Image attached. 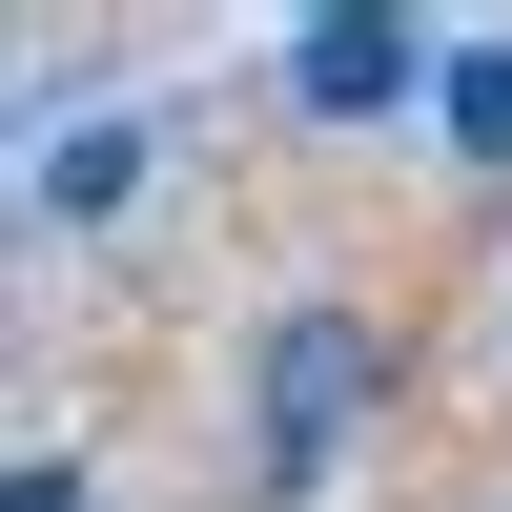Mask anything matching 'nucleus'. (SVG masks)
<instances>
[{"label":"nucleus","mask_w":512,"mask_h":512,"mask_svg":"<svg viewBox=\"0 0 512 512\" xmlns=\"http://www.w3.org/2000/svg\"><path fill=\"white\" fill-rule=\"evenodd\" d=\"M390 431V308H267V349H246V492H328L349 451Z\"/></svg>","instance_id":"1"},{"label":"nucleus","mask_w":512,"mask_h":512,"mask_svg":"<svg viewBox=\"0 0 512 512\" xmlns=\"http://www.w3.org/2000/svg\"><path fill=\"white\" fill-rule=\"evenodd\" d=\"M451 62V21H410V0H308L287 21V123H328V144H369V123H410Z\"/></svg>","instance_id":"2"},{"label":"nucleus","mask_w":512,"mask_h":512,"mask_svg":"<svg viewBox=\"0 0 512 512\" xmlns=\"http://www.w3.org/2000/svg\"><path fill=\"white\" fill-rule=\"evenodd\" d=\"M144 185H164V123H144V103H103L82 144H41V205H21V226H62V246H82V226H123Z\"/></svg>","instance_id":"3"},{"label":"nucleus","mask_w":512,"mask_h":512,"mask_svg":"<svg viewBox=\"0 0 512 512\" xmlns=\"http://www.w3.org/2000/svg\"><path fill=\"white\" fill-rule=\"evenodd\" d=\"M431 123L472 164H512V41H451V62H431Z\"/></svg>","instance_id":"4"},{"label":"nucleus","mask_w":512,"mask_h":512,"mask_svg":"<svg viewBox=\"0 0 512 512\" xmlns=\"http://www.w3.org/2000/svg\"><path fill=\"white\" fill-rule=\"evenodd\" d=\"M0 512H103V472H82V451H21V472H0Z\"/></svg>","instance_id":"5"},{"label":"nucleus","mask_w":512,"mask_h":512,"mask_svg":"<svg viewBox=\"0 0 512 512\" xmlns=\"http://www.w3.org/2000/svg\"><path fill=\"white\" fill-rule=\"evenodd\" d=\"M492 369H512V287H492Z\"/></svg>","instance_id":"6"},{"label":"nucleus","mask_w":512,"mask_h":512,"mask_svg":"<svg viewBox=\"0 0 512 512\" xmlns=\"http://www.w3.org/2000/svg\"><path fill=\"white\" fill-rule=\"evenodd\" d=\"M0 123H21V62H0Z\"/></svg>","instance_id":"7"}]
</instances>
